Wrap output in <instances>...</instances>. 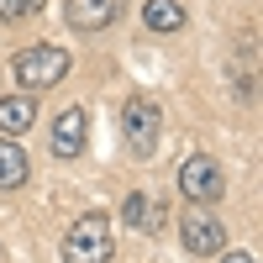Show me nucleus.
<instances>
[{
    "label": "nucleus",
    "mask_w": 263,
    "mask_h": 263,
    "mask_svg": "<svg viewBox=\"0 0 263 263\" xmlns=\"http://www.w3.org/2000/svg\"><path fill=\"white\" fill-rule=\"evenodd\" d=\"M63 74H69V53H63V48H42V42H37V48H21L11 58V79L27 95L32 90H53Z\"/></svg>",
    "instance_id": "obj_1"
},
{
    "label": "nucleus",
    "mask_w": 263,
    "mask_h": 263,
    "mask_svg": "<svg viewBox=\"0 0 263 263\" xmlns=\"http://www.w3.org/2000/svg\"><path fill=\"white\" fill-rule=\"evenodd\" d=\"M69 27L74 32H100V27H111V21L121 16V0H69Z\"/></svg>",
    "instance_id": "obj_7"
},
{
    "label": "nucleus",
    "mask_w": 263,
    "mask_h": 263,
    "mask_svg": "<svg viewBox=\"0 0 263 263\" xmlns=\"http://www.w3.org/2000/svg\"><path fill=\"white\" fill-rule=\"evenodd\" d=\"M121 221H126V227H137V232H142V227L153 232V227L163 221V211H158V200H147V195H126V205H121Z\"/></svg>",
    "instance_id": "obj_11"
},
{
    "label": "nucleus",
    "mask_w": 263,
    "mask_h": 263,
    "mask_svg": "<svg viewBox=\"0 0 263 263\" xmlns=\"http://www.w3.org/2000/svg\"><path fill=\"white\" fill-rule=\"evenodd\" d=\"M179 190H184V200L195 205H216L227 195V179H221V163L205 158V153H195V158L179 163Z\"/></svg>",
    "instance_id": "obj_4"
},
{
    "label": "nucleus",
    "mask_w": 263,
    "mask_h": 263,
    "mask_svg": "<svg viewBox=\"0 0 263 263\" xmlns=\"http://www.w3.org/2000/svg\"><path fill=\"white\" fill-rule=\"evenodd\" d=\"M142 21H147L153 32H179L184 27V6H179V0H147Z\"/></svg>",
    "instance_id": "obj_10"
},
{
    "label": "nucleus",
    "mask_w": 263,
    "mask_h": 263,
    "mask_svg": "<svg viewBox=\"0 0 263 263\" xmlns=\"http://www.w3.org/2000/svg\"><path fill=\"white\" fill-rule=\"evenodd\" d=\"M179 232H184V248H190L195 258H216V253L227 248V232H221V221H216L205 205H190Z\"/></svg>",
    "instance_id": "obj_5"
},
{
    "label": "nucleus",
    "mask_w": 263,
    "mask_h": 263,
    "mask_svg": "<svg viewBox=\"0 0 263 263\" xmlns=\"http://www.w3.org/2000/svg\"><path fill=\"white\" fill-rule=\"evenodd\" d=\"M32 121H37L32 95H6V100H0V137H21Z\"/></svg>",
    "instance_id": "obj_8"
},
{
    "label": "nucleus",
    "mask_w": 263,
    "mask_h": 263,
    "mask_svg": "<svg viewBox=\"0 0 263 263\" xmlns=\"http://www.w3.org/2000/svg\"><path fill=\"white\" fill-rule=\"evenodd\" d=\"M63 263H111V221L100 211H84L63 237Z\"/></svg>",
    "instance_id": "obj_2"
},
{
    "label": "nucleus",
    "mask_w": 263,
    "mask_h": 263,
    "mask_svg": "<svg viewBox=\"0 0 263 263\" xmlns=\"http://www.w3.org/2000/svg\"><path fill=\"white\" fill-rule=\"evenodd\" d=\"M84 137H90V116H84L79 105H69V111L53 121V153H58V158H79Z\"/></svg>",
    "instance_id": "obj_6"
},
{
    "label": "nucleus",
    "mask_w": 263,
    "mask_h": 263,
    "mask_svg": "<svg viewBox=\"0 0 263 263\" xmlns=\"http://www.w3.org/2000/svg\"><path fill=\"white\" fill-rule=\"evenodd\" d=\"M27 174H32V158H27L11 137H0V190H21V184H27Z\"/></svg>",
    "instance_id": "obj_9"
},
{
    "label": "nucleus",
    "mask_w": 263,
    "mask_h": 263,
    "mask_svg": "<svg viewBox=\"0 0 263 263\" xmlns=\"http://www.w3.org/2000/svg\"><path fill=\"white\" fill-rule=\"evenodd\" d=\"M42 6H48V0H0V21H27Z\"/></svg>",
    "instance_id": "obj_12"
},
{
    "label": "nucleus",
    "mask_w": 263,
    "mask_h": 263,
    "mask_svg": "<svg viewBox=\"0 0 263 263\" xmlns=\"http://www.w3.org/2000/svg\"><path fill=\"white\" fill-rule=\"evenodd\" d=\"M221 263H253V258H248V253H227Z\"/></svg>",
    "instance_id": "obj_13"
},
{
    "label": "nucleus",
    "mask_w": 263,
    "mask_h": 263,
    "mask_svg": "<svg viewBox=\"0 0 263 263\" xmlns=\"http://www.w3.org/2000/svg\"><path fill=\"white\" fill-rule=\"evenodd\" d=\"M121 132H126V147L137 153V158H147V153L158 147V132H163V111H158V100L132 95V100L121 105Z\"/></svg>",
    "instance_id": "obj_3"
}]
</instances>
